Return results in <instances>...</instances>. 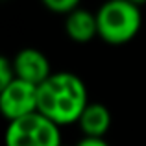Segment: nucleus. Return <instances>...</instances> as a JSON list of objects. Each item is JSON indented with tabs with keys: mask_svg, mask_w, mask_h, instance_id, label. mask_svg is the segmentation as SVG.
<instances>
[{
	"mask_svg": "<svg viewBox=\"0 0 146 146\" xmlns=\"http://www.w3.org/2000/svg\"><path fill=\"white\" fill-rule=\"evenodd\" d=\"M13 68L19 80H24L37 87L52 76L48 57L35 48H22L21 52H17V56L13 57Z\"/></svg>",
	"mask_w": 146,
	"mask_h": 146,
	"instance_id": "obj_5",
	"label": "nucleus"
},
{
	"mask_svg": "<svg viewBox=\"0 0 146 146\" xmlns=\"http://www.w3.org/2000/svg\"><path fill=\"white\" fill-rule=\"evenodd\" d=\"M87 104L85 83L72 72H56L37 89V111L59 128L78 122Z\"/></svg>",
	"mask_w": 146,
	"mask_h": 146,
	"instance_id": "obj_1",
	"label": "nucleus"
},
{
	"mask_svg": "<svg viewBox=\"0 0 146 146\" xmlns=\"http://www.w3.org/2000/svg\"><path fill=\"white\" fill-rule=\"evenodd\" d=\"M76 146H109V144L104 141V137H85Z\"/></svg>",
	"mask_w": 146,
	"mask_h": 146,
	"instance_id": "obj_10",
	"label": "nucleus"
},
{
	"mask_svg": "<svg viewBox=\"0 0 146 146\" xmlns=\"http://www.w3.org/2000/svg\"><path fill=\"white\" fill-rule=\"evenodd\" d=\"M98 37L109 44L129 43L141 30V7L128 0H107L96 13Z\"/></svg>",
	"mask_w": 146,
	"mask_h": 146,
	"instance_id": "obj_2",
	"label": "nucleus"
},
{
	"mask_svg": "<svg viewBox=\"0 0 146 146\" xmlns=\"http://www.w3.org/2000/svg\"><path fill=\"white\" fill-rule=\"evenodd\" d=\"M15 78H17V76H15L13 61H9L7 57H2V59H0V89L7 87Z\"/></svg>",
	"mask_w": 146,
	"mask_h": 146,
	"instance_id": "obj_9",
	"label": "nucleus"
},
{
	"mask_svg": "<svg viewBox=\"0 0 146 146\" xmlns=\"http://www.w3.org/2000/svg\"><path fill=\"white\" fill-rule=\"evenodd\" d=\"M78 124L85 137H104L111 126V113L104 104H87Z\"/></svg>",
	"mask_w": 146,
	"mask_h": 146,
	"instance_id": "obj_7",
	"label": "nucleus"
},
{
	"mask_svg": "<svg viewBox=\"0 0 146 146\" xmlns=\"http://www.w3.org/2000/svg\"><path fill=\"white\" fill-rule=\"evenodd\" d=\"M61 146H63V144H61Z\"/></svg>",
	"mask_w": 146,
	"mask_h": 146,
	"instance_id": "obj_12",
	"label": "nucleus"
},
{
	"mask_svg": "<svg viewBox=\"0 0 146 146\" xmlns=\"http://www.w3.org/2000/svg\"><path fill=\"white\" fill-rule=\"evenodd\" d=\"M128 2H131V4H135L137 7H141V6H144V4H146V0H128Z\"/></svg>",
	"mask_w": 146,
	"mask_h": 146,
	"instance_id": "obj_11",
	"label": "nucleus"
},
{
	"mask_svg": "<svg viewBox=\"0 0 146 146\" xmlns=\"http://www.w3.org/2000/svg\"><path fill=\"white\" fill-rule=\"evenodd\" d=\"M6 146H61L59 126L35 111L9 122L6 129Z\"/></svg>",
	"mask_w": 146,
	"mask_h": 146,
	"instance_id": "obj_3",
	"label": "nucleus"
},
{
	"mask_svg": "<svg viewBox=\"0 0 146 146\" xmlns=\"http://www.w3.org/2000/svg\"><path fill=\"white\" fill-rule=\"evenodd\" d=\"M37 89L39 87L24 80L15 78L7 87L0 89V111L7 120H17L37 111Z\"/></svg>",
	"mask_w": 146,
	"mask_h": 146,
	"instance_id": "obj_4",
	"label": "nucleus"
},
{
	"mask_svg": "<svg viewBox=\"0 0 146 146\" xmlns=\"http://www.w3.org/2000/svg\"><path fill=\"white\" fill-rule=\"evenodd\" d=\"M65 32L76 43H89L98 35V21L96 15L85 9H74L67 15L65 21Z\"/></svg>",
	"mask_w": 146,
	"mask_h": 146,
	"instance_id": "obj_6",
	"label": "nucleus"
},
{
	"mask_svg": "<svg viewBox=\"0 0 146 146\" xmlns=\"http://www.w3.org/2000/svg\"><path fill=\"white\" fill-rule=\"evenodd\" d=\"M41 2H43L50 11H54V13H65V15H68L70 11L78 9L80 0H41Z\"/></svg>",
	"mask_w": 146,
	"mask_h": 146,
	"instance_id": "obj_8",
	"label": "nucleus"
}]
</instances>
